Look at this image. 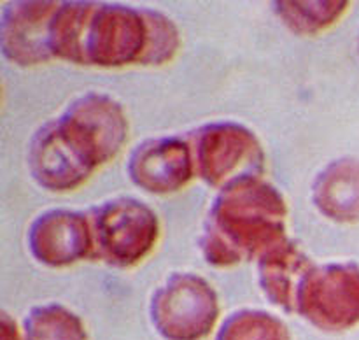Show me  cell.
I'll return each mask as SVG.
<instances>
[{
  "mask_svg": "<svg viewBox=\"0 0 359 340\" xmlns=\"http://www.w3.org/2000/svg\"><path fill=\"white\" fill-rule=\"evenodd\" d=\"M287 205L283 193L262 177H242L219 189L200 238L203 258L212 266L258 259L286 240Z\"/></svg>",
  "mask_w": 359,
  "mask_h": 340,
  "instance_id": "obj_1",
  "label": "cell"
},
{
  "mask_svg": "<svg viewBox=\"0 0 359 340\" xmlns=\"http://www.w3.org/2000/svg\"><path fill=\"white\" fill-rule=\"evenodd\" d=\"M151 27L147 7L84 2L72 63L119 69L149 65Z\"/></svg>",
  "mask_w": 359,
  "mask_h": 340,
  "instance_id": "obj_2",
  "label": "cell"
},
{
  "mask_svg": "<svg viewBox=\"0 0 359 340\" xmlns=\"http://www.w3.org/2000/svg\"><path fill=\"white\" fill-rule=\"evenodd\" d=\"M102 165L90 137L65 114L44 123L28 146L32 177L53 193L81 188Z\"/></svg>",
  "mask_w": 359,
  "mask_h": 340,
  "instance_id": "obj_3",
  "label": "cell"
},
{
  "mask_svg": "<svg viewBox=\"0 0 359 340\" xmlns=\"http://www.w3.org/2000/svg\"><path fill=\"white\" fill-rule=\"evenodd\" d=\"M90 216L93 258L116 268H133L153 252L160 238V219L144 202L130 196L107 200Z\"/></svg>",
  "mask_w": 359,
  "mask_h": 340,
  "instance_id": "obj_4",
  "label": "cell"
},
{
  "mask_svg": "<svg viewBox=\"0 0 359 340\" xmlns=\"http://www.w3.org/2000/svg\"><path fill=\"white\" fill-rule=\"evenodd\" d=\"M195 174L210 188H224L242 177H262L265 151L248 126L235 121H214L191 135Z\"/></svg>",
  "mask_w": 359,
  "mask_h": 340,
  "instance_id": "obj_5",
  "label": "cell"
},
{
  "mask_svg": "<svg viewBox=\"0 0 359 340\" xmlns=\"http://www.w3.org/2000/svg\"><path fill=\"white\" fill-rule=\"evenodd\" d=\"M151 322L167 340H203L219 318V300L203 277L179 272L168 277L151 298Z\"/></svg>",
  "mask_w": 359,
  "mask_h": 340,
  "instance_id": "obj_6",
  "label": "cell"
},
{
  "mask_svg": "<svg viewBox=\"0 0 359 340\" xmlns=\"http://www.w3.org/2000/svg\"><path fill=\"white\" fill-rule=\"evenodd\" d=\"M297 312L316 328L346 332L359 325V265L328 263L305 277Z\"/></svg>",
  "mask_w": 359,
  "mask_h": 340,
  "instance_id": "obj_7",
  "label": "cell"
},
{
  "mask_svg": "<svg viewBox=\"0 0 359 340\" xmlns=\"http://www.w3.org/2000/svg\"><path fill=\"white\" fill-rule=\"evenodd\" d=\"M27 238L32 256L51 268H65L93 258L90 216L79 210H46L30 224Z\"/></svg>",
  "mask_w": 359,
  "mask_h": 340,
  "instance_id": "obj_8",
  "label": "cell"
},
{
  "mask_svg": "<svg viewBox=\"0 0 359 340\" xmlns=\"http://www.w3.org/2000/svg\"><path fill=\"white\" fill-rule=\"evenodd\" d=\"M60 2L23 0L11 2L2 11L0 46L2 55L20 67L55 60L51 51V27Z\"/></svg>",
  "mask_w": 359,
  "mask_h": 340,
  "instance_id": "obj_9",
  "label": "cell"
},
{
  "mask_svg": "<svg viewBox=\"0 0 359 340\" xmlns=\"http://www.w3.org/2000/svg\"><path fill=\"white\" fill-rule=\"evenodd\" d=\"M133 184L153 195L181 191L195 175L191 144L179 137H160L140 142L128 161Z\"/></svg>",
  "mask_w": 359,
  "mask_h": 340,
  "instance_id": "obj_10",
  "label": "cell"
},
{
  "mask_svg": "<svg viewBox=\"0 0 359 340\" xmlns=\"http://www.w3.org/2000/svg\"><path fill=\"white\" fill-rule=\"evenodd\" d=\"M63 114L69 116L91 139L102 163L118 156L128 139V119L125 111L109 95L90 91L74 98Z\"/></svg>",
  "mask_w": 359,
  "mask_h": 340,
  "instance_id": "obj_11",
  "label": "cell"
},
{
  "mask_svg": "<svg viewBox=\"0 0 359 340\" xmlns=\"http://www.w3.org/2000/svg\"><path fill=\"white\" fill-rule=\"evenodd\" d=\"M314 266L297 242L286 238L258 258V283L273 305L293 314L302 284Z\"/></svg>",
  "mask_w": 359,
  "mask_h": 340,
  "instance_id": "obj_12",
  "label": "cell"
},
{
  "mask_svg": "<svg viewBox=\"0 0 359 340\" xmlns=\"http://www.w3.org/2000/svg\"><path fill=\"white\" fill-rule=\"evenodd\" d=\"M316 209L337 223H359V158L326 165L312 184Z\"/></svg>",
  "mask_w": 359,
  "mask_h": 340,
  "instance_id": "obj_13",
  "label": "cell"
},
{
  "mask_svg": "<svg viewBox=\"0 0 359 340\" xmlns=\"http://www.w3.org/2000/svg\"><path fill=\"white\" fill-rule=\"evenodd\" d=\"M273 11L291 32L298 35H316L328 30L349 9L346 0H279Z\"/></svg>",
  "mask_w": 359,
  "mask_h": 340,
  "instance_id": "obj_14",
  "label": "cell"
},
{
  "mask_svg": "<svg viewBox=\"0 0 359 340\" xmlns=\"http://www.w3.org/2000/svg\"><path fill=\"white\" fill-rule=\"evenodd\" d=\"M25 340H88V333L79 315L60 304H46L28 312Z\"/></svg>",
  "mask_w": 359,
  "mask_h": 340,
  "instance_id": "obj_15",
  "label": "cell"
},
{
  "mask_svg": "<svg viewBox=\"0 0 359 340\" xmlns=\"http://www.w3.org/2000/svg\"><path fill=\"white\" fill-rule=\"evenodd\" d=\"M216 340H291L287 326L265 311L244 308L223 322Z\"/></svg>",
  "mask_w": 359,
  "mask_h": 340,
  "instance_id": "obj_16",
  "label": "cell"
},
{
  "mask_svg": "<svg viewBox=\"0 0 359 340\" xmlns=\"http://www.w3.org/2000/svg\"><path fill=\"white\" fill-rule=\"evenodd\" d=\"M0 336H2V340H23L16 321L7 312H2V315H0Z\"/></svg>",
  "mask_w": 359,
  "mask_h": 340,
  "instance_id": "obj_17",
  "label": "cell"
},
{
  "mask_svg": "<svg viewBox=\"0 0 359 340\" xmlns=\"http://www.w3.org/2000/svg\"><path fill=\"white\" fill-rule=\"evenodd\" d=\"M358 48H359V41H358Z\"/></svg>",
  "mask_w": 359,
  "mask_h": 340,
  "instance_id": "obj_18",
  "label": "cell"
}]
</instances>
